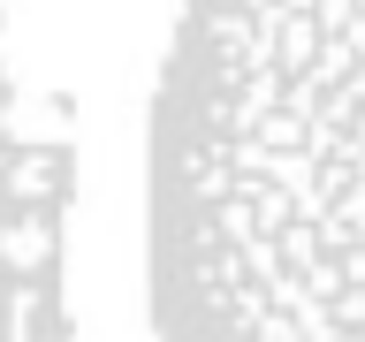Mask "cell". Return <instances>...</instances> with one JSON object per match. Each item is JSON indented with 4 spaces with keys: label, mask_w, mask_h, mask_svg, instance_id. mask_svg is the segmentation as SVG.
Segmentation results:
<instances>
[{
    "label": "cell",
    "mask_w": 365,
    "mask_h": 342,
    "mask_svg": "<svg viewBox=\"0 0 365 342\" xmlns=\"http://www.w3.org/2000/svg\"><path fill=\"white\" fill-rule=\"evenodd\" d=\"M145 296L153 342H365V0H182Z\"/></svg>",
    "instance_id": "obj_1"
},
{
    "label": "cell",
    "mask_w": 365,
    "mask_h": 342,
    "mask_svg": "<svg viewBox=\"0 0 365 342\" xmlns=\"http://www.w3.org/2000/svg\"><path fill=\"white\" fill-rule=\"evenodd\" d=\"M68 107L0 53V342H68Z\"/></svg>",
    "instance_id": "obj_2"
}]
</instances>
